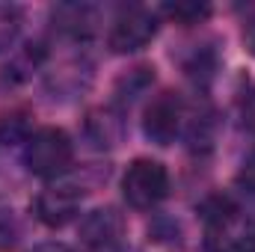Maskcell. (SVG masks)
Wrapping results in <instances>:
<instances>
[{"mask_svg": "<svg viewBox=\"0 0 255 252\" xmlns=\"http://www.w3.org/2000/svg\"><path fill=\"white\" fill-rule=\"evenodd\" d=\"M205 235L211 252H255V223L229 199H214L205 208Z\"/></svg>", "mask_w": 255, "mask_h": 252, "instance_id": "obj_1", "label": "cell"}, {"mask_svg": "<svg viewBox=\"0 0 255 252\" xmlns=\"http://www.w3.org/2000/svg\"><path fill=\"white\" fill-rule=\"evenodd\" d=\"M24 163L39 178H60L74 163V145L63 127H39L24 145Z\"/></svg>", "mask_w": 255, "mask_h": 252, "instance_id": "obj_2", "label": "cell"}, {"mask_svg": "<svg viewBox=\"0 0 255 252\" xmlns=\"http://www.w3.org/2000/svg\"><path fill=\"white\" fill-rule=\"evenodd\" d=\"M122 196L130 208L151 211L169 196V172L160 160L136 157L122 175Z\"/></svg>", "mask_w": 255, "mask_h": 252, "instance_id": "obj_3", "label": "cell"}, {"mask_svg": "<svg viewBox=\"0 0 255 252\" xmlns=\"http://www.w3.org/2000/svg\"><path fill=\"white\" fill-rule=\"evenodd\" d=\"M157 36V15L145 6H122L113 18V27L107 33L113 54H133L142 51Z\"/></svg>", "mask_w": 255, "mask_h": 252, "instance_id": "obj_4", "label": "cell"}, {"mask_svg": "<svg viewBox=\"0 0 255 252\" xmlns=\"http://www.w3.org/2000/svg\"><path fill=\"white\" fill-rule=\"evenodd\" d=\"M184 125V104L175 92L163 89L157 92L142 113V133L154 142V145H172L175 136L181 133Z\"/></svg>", "mask_w": 255, "mask_h": 252, "instance_id": "obj_5", "label": "cell"}, {"mask_svg": "<svg viewBox=\"0 0 255 252\" xmlns=\"http://www.w3.org/2000/svg\"><path fill=\"white\" fill-rule=\"evenodd\" d=\"M83 199H86L83 187H74V184H48L36 196V202H33L36 220L42 226H48V229H63V226H68L80 214Z\"/></svg>", "mask_w": 255, "mask_h": 252, "instance_id": "obj_6", "label": "cell"}, {"mask_svg": "<svg viewBox=\"0 0 255 252\" xmlns=\"http://www.w3.org/2000/svg\"><path fill=\"white\" fill-rule=\"evenodd\" d=\"M125 238V217L116 208H95L80 220V241L92 252L116 250Z\"/></svg>", "mask_w": 255, "mask_h": 252, "instance_id": "obj_7", "label": "cell"}, {"mask_svg": "<svg viewBox=\"0 0 255 252\" xmlns=\"http://www.w3.org/2000/svg\"><path fill=\"white\" fill-rule=\"evenodd\" d=\"M86 136L92 139V145L98 148H113L122 142V133H125V122H122V113L116 107H92L86 113Z\"/></svg>", "mask_w": 255, "mask_h": 252, "instance_id": "obj_8", "label": "cell"}, {"mask_svg": "<svg viewBox=\"0 0 255 252\" xmlns=\"http://www.w3.org/2000/svg\"><path fill=\"white\" fill-rule=\"evenodd\" d=\"M95 24H98V15L92 6L86 3H63L54 9V27L71 36V39H86L95 33Z\"/></svg>", "mask_w": 255, "mask_h": 252, "instance_id": "obj_9", "label": "cell"}, {"mask_svg": "<svg viewBox=\"0 0 255 252\" xmlns=\"http://www.w3.org/2000/svg\"><path fill=\"white\" fill-rule=\"evenodd\" d=\"M33 136V116L24 107H9L0 113V142L3 145H27Z\"/></svg>", "mask_w": 255, "mask_h": 252, "instance_id": "obj_10", "label": "cell"}, {"mask_svg": "<svg viewBox=\"0 0 255 252\" xmlns=\"http://www.w3.org/2000/svg\"><path fill=\"white\" fill-rule=\"evenodd\" d=\"M154 83V68L151 65H133L130 71H125L119 80H116V98L122 104L136 101L142 92H148Z\"/></svg>", "mask_w": 255, "mask_h": 252, "instance_id": "obj_11", "label": "cell"}, {"mask_svg": "<svg viewBox=\"0 0 255 252\" xmlns=\"http://www.w3.org/2000/svg\"><path fill=\"white\" fill-rule=\"evenodd\" d=\"M86 83H89V65L80 63V60H71V63L60 65V68L51 74V80H48V86L57 89V92H63V95L80 92Z\"/></svg>", "mask_w": 255, "mask_h": 252, "instance_id": "obj_12", "label": "cell"}, {"mask_svg": "<svg viewBox=\"0 0 255 252\" xmlns=\"http://www.w3.org/2000/svg\"><path fill=\"white\" fill-rule=\"evenodd\" d=\"M160 12L166 18H172L175 24H181V27H193V24H202L211 15V6L208 3H190V0H184V3H166Z\"/></svg>", "mask_w": 255, "mask_h": 252, "instance_id": "obj_13", "label": "cell"}, {"mask_svg": "<svg viewBox=\"0 0 255 252\" xmlns=\"http://www.w3.org/2000/svg\"><path fill=\"white\" fill-rule=\"evenodd\" d=\"M18 33H21V9L0 3V54L15 45Z\"/></svg>", "mask_w": 255, "mask_h": 252, "instance_id": "obj_14", "label": "cell"}, {"mask_svg": "<svg viewBox=\"0 0 255 252\" xmlns=\"http://www.w3.org/2000/svg\"><path fill=\"white\" fill-rule=\"evenodd\" d=\"M21 241V226H18V217L9 211V208H0V252H9L18 247Z\"/></svg>", "mask_w": 255, "mask_h": 252, "instance_id": "obj_15", "label": "cell"}, {"mask_svg": "<svg viewBox=\"0 0 255 252\" xmlns=\"http://www.w3.org/2000/svg\"><path fill=\"white\" fill-rule=\"evenodd\" d=\"M238 184L244 190H250V193H255V148L250 151V157L244 160V166L238 172Z\"/></svg>", "mask_w": 255, "mask_h": 252, "instance_id": "obj_16", "label": "cell"}, {"mask_svg": "<svg viewBox=\"0 0 255 252\" xmlns=\"http://www.w3.org/2000/svg\"><path fill=\"white\" fill-rule=\"evenodd\" d=\"M244 45H247V51L255 57V12L247 18V24H244Z\"/></svg>", "mask_w": 255, "mask_h": 252, "instance_id": "obj_17", "label": "cell"}, {"mask_svg": "<svg viewBox=\"0 0 255 252\" xmlns=\"http://www.w3.org/2000/svg\"><path fill=\"white\" fill-rule=\"evenodd\" d=\"M33 252H71V250L63 247V244H42V247H36Z\"/></svg>", "mask_w": 255, "mask_h": 252, "instance_id": "obj_18", "label": "cell"}]
</instances>
